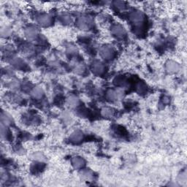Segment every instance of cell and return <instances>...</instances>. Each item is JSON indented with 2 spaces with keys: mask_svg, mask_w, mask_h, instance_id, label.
Wrapping results in <instances>:
<instances>
[{
  "mask_svg": "<svg viewBox=\"0 0 187 187\" xmlns=\"http://www.w3.org/2000/svg\"><path fill=\"white\" fill-rule=\"evenodd\" d=\"M166 69L170 72H176L179 70V65L176 62L170 61L166 64Z\"/></svg>",
  "mask_w": 187,
  "mask_h": 187,
  "instance_id": "obj_8",
  "label": "cell"
},
{
  "mask_svg": "<svg viewBox=\"0 0 187 187\" xmlns=\"http://www.w3.org/2000/svg\"><path fill=\"white\" fill-rule=\"evenodd\" d=\"M113 33L115 36L123 37L126 34V31L120 25H115L113 27Z\"/></svg>",
  "mask_w": 187,
  "mask_h": 187,
  "instance_id": "obj_9",
  "label": "cell"
},
{
  "mask_svg": "<svg viewBox=\"0 0 187 187\" xmlns=\"http://www.w3.org/2000/svg\"><path fill=\"white\" fill-rule=\"evenodd\" d=\"M1 119H2V124L5 126L10 125L12 124L13 119L8 113H2L1 115Z\"/></svg>",
  "mask_w": 187,
  "mask_h": 187,
  "instance_id": "obj_10",
  "label": "cell"
},
{
  "mask_svg": "<svg viewBox=\"0 0 187 187\" xmlns=\"http://www.w3.org/2000/svg\"><path fill=\"white\" fill-rule=\"evenodd\" d=\"M68 104L71 107H76L79 104V99L75 97H70L68 99Z\"/></svg>",
  "mask_w": 187,
  "mask_h": 187,
  "instance_id": "obj_12",
  "label": "cell"
},
{
  "mask_svg": "<svg viewBox=\"0 0 187 187\" xmlns=\"http://www.w3.org/2000/svg\"><path fill=\"white\" fill-rule=\"evenodd\" d=\"M72 164L75 168L80 169L85 165V161L82 157H73V159H72Z\"/></svg>",
  "mask_w": 187,
  "mask_h": 187,
  "instance_id": "obj_4",
  "label": "cell"
},
{
  "mask_svg": "<svg viewBox=\"0 0 187 187\" xmlns=\"http://www.w3.org/2000/svg\"><path fill=\"white\" fill-rule=\"evenodd\" d=\"M37 21H38V23L40 25L48 26L51 23L52 19H51V17L49 16L48 15H42L38 17Z\"/></svg>",
  "mask_w": 187,
  "mask_h": 187,
  "instance_id": "obj_6",
  "label": "cell"
},
{
  "mask_svg": "<svg viewBox=\"0 0 187 187\" xmlns=\"http://www.w3.org/2000/svg\"><path fill=\"white\" fill-rule=\"evenodd\" d=\"M92 20L88 17H81L78 20V25L82 29H88L92 25Z\"/></svg>",
  "mask_w": 187,
  "mask_h": 187,
  "instance_id": "obj_3",
  "label": "cell"
},
{
  "mask_svg": "<svg viewBox=\"0 0 187 187\" xmlns=\"http://www.w3.org/2000/svg\"><path fill=\"white\" fill-rule=\"evenodd\" d=\"M102 115H104V117H110V116H112L113 115V111L111 110L110 108H104L103 110H102Z\"/></svg>",
  "mask_w": 187,
  "mask_h": 187,
  "instance_id": "obj_13",
  "label": "cell"
},
{
  "mask_svg": "<svg viewBox=\"0 0 187 187\" xmlns=\"http://www.w3.org/2000/svg\"><path fill=\"white\" fill-rule=\"evenodd\" d=\"M32 95L36 98H40L43 94V91L40 87H35L32 90Z\"/></svg>",
  "mask_w": 187,
  "mask_h": 187,
  "instance_id": "obj_11",
  "label": "cell"
},
{
  "mask_svg": "<svg viewBox=\"0 0 187 187\" xmlns=\"http://www.w3.org/2000/svg\"><path fill=\"white\" fill-rule=\"evenodd\" d=\"M92 71L95 75H101L104 73L105 67H104V64L101 63L100 61H95L92 64Z\"/></svg>",
  "mask_w": 187,
  "mask_h": 187,
  "instance_id": "obj_2",
  "label": "cell"
},
{
  "mask_svg": "<svg viewBox=\"0 0 187 187\" xmlns=\"http://www.w3.org/2000/svg\"><path fill=\"white\" fill-rule=\"evenodd\" d=\"M82 177L86 180H91L92 179L93 176L92 173H91L89 171H83V172L82 173Z\"/></svg>",
  "mask_w": 187,
  "mask_h": 187,
  "instance_id": "obj_14",
  "label": "cell"
},
{
  "mask_svg": "<svg viewBox=\"0 0 187 187\" xmlns=\"http://www.w3.org/2000/svg\"><path fill=\"white\" fill-rule=\"evenodd\" d=\"M25 35L27 37V38L30 40H34L37 36V30L33 26L27 28L25 31Z\"/></svg>",
  "mask_w": 187,
  "mask_h": 187,
  "instance_id": "obj_7",
  "label": "cell"
},
{
  "mask_svg": "<svg viewBox=\"0 0 187 187\" xmlns=\"http://www.w3.org/2000/svg\"><path fill=\"white\" fill-rule=\"evenodd\" d=\"M100 56H101L102 58H103L104 59L108 60L111 59L114 56V51H113V48H111L110 46L109 45H104L102 47L101 49L99 51Z\"/></svg>",
  "mask_w": 187,
  "mask_h": 187,
  "instance_id": "obj_1",
  "label": "cell"
},
{
  "mask_svg": "<svg viewBox=\"0 0 187 187\" xmlns=\"http://www.w3.org/2000/svg\"><path fill=\"white\" fill-rule=\"evenodd\" d=\"M83 132H81L80 130H76L71 134L70 138L72 142H76V143H77V142L81 141V140L83 139Z\"/></svg>",
  "mask_w": 187,
  "mask_h": 187,
  "instance_id": "obj_5",
  "label": "cell"
}]
</instances>
